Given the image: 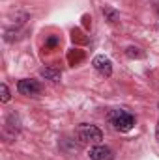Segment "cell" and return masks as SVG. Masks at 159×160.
Wrapping results in <instances>:
<instances>
[{
  "label": "cell",
  "mask_w": 159,
  "mask_h": 160,
  "mask_svg": "<svg viewBox=\"0 0 159 160\" xmlns=\"http://www.w3.org/2000/svg\"><path fill=\"white\" fill-rule=\"evenodd\" d=\"M90 158L92 160H112L114 158V153H112L111 147L97 143V145H94L90 149Z\"/></svg>",
  "instance_id": "obj_5"
},
{
  "label": "cell",
  "mask_w": 159,
  "mask_h": 160,
  "mask_svg": "<svg viewBox=\"0 0 159 160\" xmlns=\"http://www.w3.org/2000/svg\"><path fill=\"white\" fill-rule=\"evenodd\" d=\"M0 91H2V102H8L9 101V89H8V86L2 84L0 86Z\"/></svg>",
  "instance_id": "obj_8"
},
{
  "label": "cell",
  "mask_w": 159,
  "mask_h": 160,
  "mask_svg": "<svg viewBox=\"0 0 159 160\" xmlns=\"http://www.w3.org/2000/svg\"><path fill=\"white\" fill-rule=\"evenodd\" d=\"M92 65H94V69H96L97 73H101L103 77H111V75H112V62H111L107 56H103V54L96 56V58L92 60Z\"/></svg>",
  "instance_id": "obj_4"
},
{
  "label": "cell",
  "mask_w": 159,
  "mask_h": 160,
  "mask_svg": "<svg viewBox=\"0 0 159 160\" xmlns=\"http://www.w3.org/2000/svg\"><path fill=\"white\" fill-rule=\"evenodd\" d=\"M56 43H58V39H56V38H49L45 45H47V47H52V45H56Z\"/></svg>",
  "instance_id": "obj_9"
},
{
  "label": "cell",
  "mask_w": 159,
  "mask_h": 160,
  "mask_svg": "<svg viewBox=\"0 0 159 160\" xmlns=\"http://www.w3.org/2000/svg\"><path fill=\"white\" fill-rule=\"evenodd\" d=\"M125 54L129 56V58H142L144 54L137 48V47H127V50H125Z\"/></svg>",
  "instance_id": "obj_7"
},
{
  "label": "cell",
  "mask_w": 159,
  "mask_h": 160,
  "mask_svg": "<svg viewBox=\"0 0 159 160\" xmlns=\"http://www.w3.org/2000/svg\"><path fill=\"white\" fill-rule=\"evenodd\" d=\"M109 123H111L112 128L118 130V132H129V130L135 127V118H133L129 112L122 110V108H114V110H111V114H109Z\"/></svg>",
  "instance_id": "obj_1"
},
{
  "label": "cell",
  "mask_w": 159,
  "mask_h": 160,
  "mask_svg": "<svg viewBox=\"0 0 159 160\" xmlns=\"http://www.w3.org/2000/svg\"><path fill=\"white\" fill-rule=\"evenodd\" d=\"M17 89H19V93H23V95H28V97H38L41 93V84L38 80H30V78H23L19 80V84H17Z\"/></svg>",
  "instance_id": "obj_3"
},
{
  "label": "cell",
  "mask_w": 159,
  "mask_h": 160,
  "mask_svg": "<svg viewBox=\"0 0 159 160\" xmlns=\"http://www.w3.org/2000/svg\"><path fill=\"white\" fill-rule=\"evenodd\" d=\"M77 136L84 143H101L103 140V132L96 125H88V123H80L77 127Z\"/></svg>",
  "instance_id": "obj_2"
},
{
  "label": "cell",
  "mask_w": 159,
  "mask_h": 160,
  "mask_svg": "<svg viewBox=\"0 0 159 160\" xmlns=\"http://www.w3.org/2000/svg\"><path fill=\"white\" fill-rule=\"evenodd\" d=\"M40 75L43 78L47 80H52V82H58L60 77H62V73H60V69H56V67H43L40 71Z\"/></svg>",
  "instance_id": "obj_6"
},
{
  "label": "cell",
  "mask_w": 159,
  "mask_h": 160,
  "mask_svg": "<svg viewBox=\"0 0 159 160\" xmlns=\"http://www.w3.org/2000/svg\"><path fill=\"white\" fill-rule=\"evenodd\" d=\"M156 138L159 140V121H157V128H156Z\"/></svg>",
  "instance_id": "obj_10"
}]
</instances>
